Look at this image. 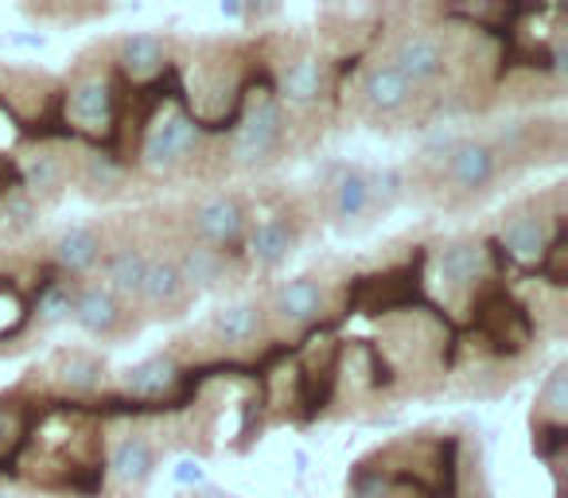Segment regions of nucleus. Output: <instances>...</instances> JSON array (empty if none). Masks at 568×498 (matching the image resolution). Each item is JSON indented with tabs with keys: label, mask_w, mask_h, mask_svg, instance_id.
Instances as JSON below:
<instances>
[{
	"label": "nucleus",
	"mask_w": 568,
	"mask_h": 498,
	"mask_svg": "<svg viewBox=\"0 0 568 498\" xmlns=\"http://www.w3.org/2000/svg\"><path fill=\"white\" fill-rule=\"evenodd\" d=\"M293 118L276 102L273 82L265 79L250 82L242 98V110L234 118V129L226 136V172L257 175L268 172L288 156V136H293Z\"/></svg>",
	"instance_id": "nucleus-1"
},
{
	"label": "nucleus",
	"mask_w": 568,
	"mask_h": 498,
	"mask_svg": "<svg viewBox=\"0 0 568 498\" xmlns=\"http://www.w3.org/2000/svg\"><path fill=\"white\" fill-rule=\"evenodd\" d=\"M105 242H110V226L105 222H71V226H63L43 245V262L63 281H90L98 277Z\"/></svg>",
	"instance_id": "nucleus-15"
},
{
	"label": "nucleus",
	"mask_w": 568,
	"mask_h": 498,
	"mask_svg": "<svg viewBox=\"0 0 568 498\" xmlns=\"http://www.w3.org/2000/svg\"><path fill=\"white\" fill-rule=\"evenodd\" d=\"M180 382H183L180 355L156 350V355L141 358V363L125 366V370L118 374V394L129 397L133 405H152V402H164Z\"/></svg>",
	"instance_id": "nucleus-22"
},
{
	"label": "nucleus",
	"mask_w": 568,
	"mask_h": 498,
	"mask_svg": "<svg viewBox=\"0 0 568 498\" xmlns=\"http://www.w3.org/2000/svg\"><path fill=\"white\" fill-rule=\"evenodd\" d=\"M320 206L327 211L332 226L339 234H358V230L374 226V206H371V172L358 164L335 167L332 183L320 195Z\"/></svg>",
	"instance_id": "nucleus-18"
},
{
	"label": "nucleus",
	"mask_w": 568,
	"mask_h": 498,
	"mask_svg": "<svg viewBox=\"0 0 568 498\" xmlns=\"http://www.w3.org/2000/svg\"><path fill=\"white\" fill-rule=\"evenodd\" d=\"M74 187L90 199V203H118L133 191V172L129 164L110 149H79V164H74Z\"/></svg>",
	"instance_id": "nucleus-21"
},
{
	"label": "nucleus",
	"mask_w": 568,
	"mask_h": 498,
	"mask_svg": "<svg viewBox=\"0 0 568 498\" xmlns=\"http://www.w3.org/2000/svg\"><path fill=\"white\" fill-rule=\"evenodd\" d=\"M180 51L183 48L175 43V35L168 32H133L110 40V63L125 82L149 87V82L164 79V71L180 59Z\"/></svg>",
	"instance_id": "nucleus-17"
},
{
	"label": "nucleus",
	"mask_w": 568,
	"mask_h": 498,
	"mask_svg": "<svg viewBox=\"0 0 568 498\" xmlns=\"http://www.w3.org/2000/svg\"><path fill=\"white\" fill-rule=\"evenodd\" d=\"M206 343H214L219 355H242V350H257L268 339V319H265V301L261 296H237L226 301L206 316L203 324Z\"/></svg>",
	"instance_id": "nucleus-16"
},
{
	"label": "nucleus",
	"mask_w": 568,
	"mask_h": 498,
	"mask_svg": "<svg viewBox=\"0 0 568 498\" xmlns=\"http://www.w3.org/2000/svg\"><path fill=\"white\" fill-rule=\"evenodd\" d=\"M187 498H237V495H230V490H222V487H203V490H195V495H187Z\"/></svg>",
	"instance_id": "nucleus-25"
},
{
	"label": "nucleus",
	"mask_w": 568,
	"mask_h": 498,
	"mask_svg": "<svg viewBox=\"0 0 568 498\" xmlns=\"http://www.w3.org/2000/svg\"><path fill=\"white\" fill-rule=\"evenodd\" d=\"M420 90H413L394 67L382 55H374L371 63L358 67V79L351 87V110L366 129H394L402 121H409V113L417 118Z\"/></svg>",
	"instance_id": "nucleus-9"
},
{
	"label": "nucleus",
	"mask_w": 568,
	"mask_h": 498,
	"mask_svg": "<svg viewBox=\"0 0 568 498\" xmlns=\"http://www.w3.org/2000/svg\"><path fill=\"white\" fill-rule=\"evenodd\" d=\"M59 105H63V121L74 129V141L82 136L98 141L118 129V79H113L110 43H102V63H90V51H82L59 87Z\"/></svg>",
	"instance_id": "nucleus-3"
},
{
	"label": "nucleus",
	"mask_w": 568,
	"mask_h": 498,
	"mask_svg": "<svg viewBox=\"0 0 568 498\" xmlns=\"http://www.w3.org/2000/svg\"><path fill=\"white\" fill-rule=\"evenodd\" d=\"M568 363H557L549 374H545V386L537 389L534 402V428L537 436H552L560 440L565 433V417H568Z\"/></svg>",
	"instance_id": "nucleus-23"
},
{
	"label": "nucleus",
	"mask_w": 568,
	"mask_h": 498,
	"mask_svg": "<svg viewBox=\"0 0 568 498\" xmlns=\"http://www.w3.org/2000/svg\"><path fill=\"white\" fill-rule=\"evenodd\" d=\"M168 230V245H172V257L180 265L183 281L195 296H222V293H237V288L250 281L242 257L226 254V250H214V245L191 242V237H180L172 226Z\"/></svg>",
	"instance_id": "nucleus-14"
},
{
	"label": "nucleus",
	"mask_w": 568,
	"mask_h": 498,
	"mask_svg": "<svg viewBox=\"0 0 568 498\" xmlns=\"http://www.w3.org/2000/svg\"><path fill=\"white\" fill-rule=\"evenodd\" d=\"M560 218H565L560 203L545 214L541 199L526 195L498 214L495 237L510 257H518V262H526V265H537L549 254L560 257Z\"/></svg>",
	"instance_id": "nucleus-11"
},
{
	"label": "nucleus",
	"mask_w": 568,
	"mask_h": 498,
	"mask_svg": "<svg viewBox=\"0 0 568 498\" xmlns=\"http://www.w3.org/2000/svg\"><path fill=\"white\" fill-rule=\"evenodd\" d=\"M308 218L312 214L304 206L281 199L276 206H268L265 214L253 211L250 218V234H245L242 245V265L253 277H273L281 265H288V257L304 245V234H308Z\"/></svg>",
	"instance_id": "nucleus-7"
},
{
	"label": "nucleus",
	"mask_w": 568,
	"mask_h": 498,
	"mask_svg": "<svg viewBox=\"0 0 568 498\" xmlns=\"http://www.w3.org/2000/svg\"><path fill=\"white\" fill-rule=\"evenodd\" d=\"M160 464V444L144 433H129L110 444V459H105V495L113 498H136L149 479L156 475Z\"/></svg>",
	"instance_id": "nucleus-19"
},
{
	"label": "nucleus",
	"mask_w": 568,
	"mask_h": 498,
	"mask_svg": "<svg viewBox=\"0 0 568 498\" xmlns=\"http://www.w3.org/2000/svg\"><path fill=\"white\" fill-rule=\"evenodd\" d=\"M195 301L199 296L187 288V281H183L180 265H175V257H172L168 230L164 234H152L149 270H144V285H141L144 324H175V319H187Z\"/></svg>",
	"instance_id": "nucleus-13"
},
{
	"label": "nucleus",
	"mask_w": 568,
	"mask_h": 498,
	"mask_svg": "<svg viewBox=\"0 0 568 498\" xmlns=\"http://www.w3.org/2000/svg\"><path fill=\"white\" fill-rule=\"evenodd\" d=\"M71 319L82 335H90L94 343H105V347H121V343L136 339L144 332L141 312L121 301L118 293H110L98 277L74 285Z\"/></svg>",
	"instance_id": "nucleus-12"
},
{
	"label": "nucleus",
	"mask_w": 568,
	"mask_h": 498,
	"mask_svg": "<svg viewBox=\"0 0 568 498\" xmlns=\"http://www.w3.org/2000/svg\"><path fill=\"white\" fill-rule=\"evenodd\" d=\"M510 175L506 167L503 152L495 149L487 133H467V136H456L452 144V156L444 164V175L433 191V203L440 211H452V214H464L471 206L487 203L503 180Z\"/></svg>",
	"instance_id": "nucleus-2"
},
{
	"label": "nucleus",
	"mask_w": 568,
	"mask_h": 498,
	"mask_svg": "<svg viewBox=\"0 0 568 498\" xmlns=\"http://www.w3.org/2000/svg\"><path fill=\"white\" fill-rule=\"evenodd\" d=\"M40 370H43V378L55 382L59 394L74 397V402H94V397L110 386V366H105V358L87 347H59Z\"/></svg>",
	"instance_id": "nucleus-20"
},
{
	"label": "nucleus",
	"mask_w": 568,
	"mask_h": 498,
	"mask_svg": "<svg viewBox=\"0 0 568 498\" xmlns=\"http://www.w3.org/2000/svg\"><path fill=\"white\" fill-rule=\"evenodd\" d=\"M382 59L413 90H420V98H428V90L448 82L452 71H456V32H444L440 24H420L413 17V24H397L389 32V40L382 43Z\"/></svg>",
	"instance_id": "nucleus-4"
},
{
	"label": "nucleus",
	"mask_w": 568,
	"mask_h": 498,
	"mask_svg": "<svg viewBox=\"0 0 568 498\" xmlns=\"http://www.w3.org/2000/svg\"><path fill=\"white\" fill-rule=\"evenodd\" d=\"M43 211L24 195L20 187L0 191V245H12V242H24L40 230Z\"/></svg>",
	"instance_id": "nucleus-24"
},
{
	"label": "nucleus",
	"mask_w": 568,
	"mask_h": 498,
	"mask_svg": "<svg viewBox=\"0 0 568 498\" xmlns=\"http://www.w3.org/2000/svg\"><path fill=\"white\" fill-rule=\"evenodd\" d=\"M261 301H265L268 339H301L308 327H316L332 312L335 281H327V273L312 270L301 273V277L276 281Z\"/></svg>",
	"instance_id": "nucleus-8"
},
{
	"label": "nucleus",
	"mask_w": 568,
	"mask_h": 498,
	"mask_svg": "<svg viewBox=\"0 0 568 498\" xmlns=\"http://www.w3.org/2000/svg\"><path fill=\"white\" fill-rule=\"evenodd\" d=\"M250 218H253V206L242 191L211 187L183 199L175 206V218H168V226L180 237H191V242L214 245V250H226V254L242 257Z\"/></svg>",
	"instance_id": "nucleus-6"
},
{
	"label": "nucleus",
	"mask_w": 568,
	"mask_h": 498,
	"mask_svg": "<svg viewBox=\"0 0 568 498\" xmlns=\"http://www.w3.org/2000/svg\"><path fill=\"white\" fill-rule=\"evenodd\" d=\"M332 59L312 40H276V55H268V82L284 113H316L332 94Z\"/></svg>",
	"instance_id": "nucleus-5"
},
{
	"label": "nucleus",
	"mask_w": 568,
	"mask_h": 498,
	"mask_svg": "<svg viewBox=\"0 0 568 498\" xmlns=\"http://www.w3.org/2000/svg\"><path fill=\"white\" fill-rule=\"evenodd\" d=\"M82 141H59V136H36L17 156V187L32 199L40 211L55 206L74 187V164H79Z\"/></svg>",
	"instance_id": "nucleus-10"
}]
</instances>
